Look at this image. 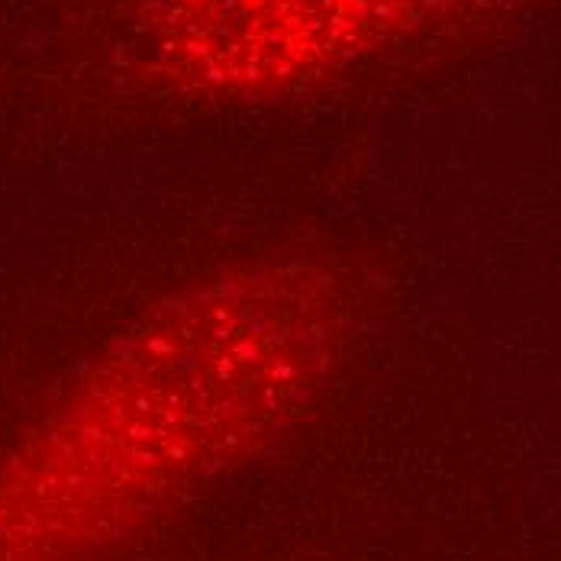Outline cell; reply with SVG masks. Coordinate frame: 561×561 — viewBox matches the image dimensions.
<instances>
[{
  "instance_id": "cell-2",
  "label": "cell",
  "mask_w": 561,
  "mask_h": 561,
  "mask_svg": "<svg viewBox=\"0 0 561 561\" xmlns=\"http://www.w3.org/2000/svg\"><path fill=\"white\" fill-rule=\"evenodd\" d=\"M468 0H171L169 53L201 91L275 98L446 20Z\"/></svg>"
},
{
  "instance_id": "cell-1",
  "label": "cell",
  "mask_w": 561,
  "mask_h": 561,
  "mask_svg": "<svg viewBox=\"0 0 561 561\" xmlns=\"http://www.w3.org/2000/svg\"><path fill=\"white\" fill-rule=\"evenodd\" d=\"M362 294L327 259L229 262L169 297L104 365L13 491L30 536L84 542L300 430L342 381Z\"/></svg>"
}]
</instances>
